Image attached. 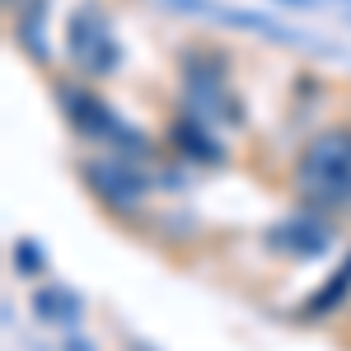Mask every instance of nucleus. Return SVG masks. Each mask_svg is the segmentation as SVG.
<instances>
[{"label": "nucleus", "mask_w": 351, "mask_h": 351, "mask_svg": "<svg viewBox=\"0 0 351 351\" xmlns=\"http://www.w3.org/2000/svg\"><path fill=\"white\" fill-rule=\"evenodd\" d=\"M291 192L309 211L351 216V127H324L300 145L291 164Z\"/></svg>", "instance_id": "1"}, {"label": "nucleus", "mask_w": 351, "mask_h": 351, "mask_svg": "<svg viewBox=\"0 0 351 351\" xmlns=\"http://www.w3.org/2000/svg\"><path fill=\"white\" fill-rule=\"evenodd\" d=\"M183 108L206 117L211 127H239L243 122V104L230 84V66L220 52H183Z\"/></svg>", "instance_id": "2"}, {"label": "nucleus", "mask_w": 351, "mask_h": 351, "mask_svg": "<svg viewBox=\"0 0 351 351\" xmlns=\"http://www.w3.org/2000/svg\"><path fill=\"white\" fill-rule=\"evenodd\" d=\"M56 104L66 112V122H71L84 141H94V145H112L117 155H145V150H150V145L141 141V132L127 127V122H122L94 89H84V84H56Z\"/></svg>", "instance_id": "3"}, {"label": "nucleus", "mask_w": 351, "mask_h": 351, "mask_svg": "<svg viewBox=\"0 0 351 351\" xmlns=\"http://www.w3.org/2000/svg\"><path fill=\"white\" fill-rule=\"evenodd\" d=\"M66 61L84 80H104V75H112L122 66V43H117L108 14L99 5H80L66 19Z\"/></svg>", "instance_id": "4"}, {"label": "nucleus", "mask_w": 351, "mask_h": 351, "mask_svg": "<svg viewBox=\"0 0 351 351\" xmlns=\"http://www.w3.org/2000/svg\"><path fill=\"white\" fill-rule=\"evenodd\" d=\"M80 173H84V188L94 192L112 216L141 211V202H145V192H150V178L132 164V155H117V150H112V155H99V160H84Z\"/></svg>", "instance_id": "5"}, {"label": "nucleus", "mask_w": 351, "mask_h": 351, "mask_svg": "<svg viewBox=\"0 0 351 351\" xmlns=\"http://www.w3.org/2000/svg\"><path fill=\"white\" fill-rule=\"evenodd\" d=\"M267 243L276 253H291V258H319L328 243H332V225L324 220V211H295V216H286L281 225H271L267 230Z\"/></svg>", "instance_id": "6"}, {"label": "nucleus", "mask_w": 351, "mask_h": 351, "mask_svg": "<svg viewBox=\"0 0 351 351\" xmlns=\"http://www.w3.org/2000/svg\"><path fill=\"white\" fill-rule=\"evenodd\" d=\"M169 145H173L178 155H188L192 164H225V145H220L216 127H211L206 117L188 112V108L169 122Z\"/></svg>", "instance_id": "7"}, {"label": "nucleus", "mask_w": 351, "mask_h": 351, "mask_svg": "<svg viewBox=\"0 0 351 351\" xmlns=\"http://www.w3.org/2000/svg\"><path fill=\"white\" fill-rule=\"evenodd\" d=\"M33 314L52 328H75L84 319V300L71 286H38L33 291Z\"/></svg>", "instance_id": "8"}, {"label": "nucleus", "mask_w": 351, "mask_h": 351, "mask_svg": "<svg viewBox=\"0 0 351 351\" xmlns=\"http://www.w3.org/2000/svg\"><path fill=\"white\" fill-rule=\"evenodd\" d=\"M14 38L33 61H47V43H43V19H47V0H19L14 10Z\"/></svg>", "instance_id": "9"}, {"label": "nucleus", "mask_w": 351, "mask_h": 351, "mask_svg": "<svg viewBox=\"0 0 351 351\" xmlns=\"http://www.w3.org/2000/svg\"><path fill=\"white\" fill-rule=\"evenodd\" d=\"M14 267L24 271V276H38V271H43V253H38V243H33V239L14 243Z\"/></svg>", "instance_id": "10"}, {"label": "nucleus", "mask_w": 351, "mask_h": 351, "mask_svg": "<svg viewBox=\"0 0 351 351\" xmlns=\"http://www.w3.org/2000/svg\"><path fill=\"white\" fill-rule=\"evenodd\" d=\"M286 5H309V0H286Z\"/></svg>", "instance_id": "11"}, {"label": "nucleus", "mask_w": 351, "mask_h": 351, "mask_svg": "<svg viewBox=\"0 0 351 351\" xmlns=\"http://www.w3.org/2000/svg\"><path fill=\"white\" fill-rule=\"evenodd\" d=\"M5 5H10V10H14V5H19V0H5Z\"/></svg>", "instance_id": "12"}]
</instances>
